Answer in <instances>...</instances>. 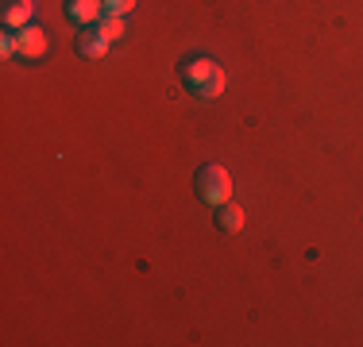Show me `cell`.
Instances as JSON below:
<instances>
[{
    "label": "cell",
    "mask_w": 363,
    "mask_h": 347,
    "mask_svg": "<svg viewBox=\"0 0 363 347\" xmlns=\"http://www.w3.org/2000/svg\"><path fill=\"white\" fill-rule=\"evenodd\" d=\"M0 55H4V58L16 55V35L12 31H4V39H0Z\"/></svg>",
    "instance_id": "10"
},
{
    "label": "cell",
    "mask_w": 363,
    "mask_h": 347,
    "mask_svg": "<svg viewBox=\"0 0 363 347\" xmlns=\"http://www.w3.org/2000/svg\"><path fill=\"white\" fill-rule=\"evenodd\" d=\"M43 50H47V35H43L35 23L16 31V55L20 58H43Z\"/></svg>",
    "instance_id": "6"
},
{
    "label": "cell",
    "mask_w": 363,
    "mask_h": 347,
    "mask_svg": "<svg viewBox=\"0 0 363 347\" xmlns=\"http://www.w3.org/2000/svg\"><path fill=\"white\" fill-rule=\"evenodd\" d=\"M31 16H35V0H4V4H0V23L12 28V31L28 28Z\"/></svg>",
    "instance_id": "4"
},
{
    "label": "cell",
    "mask_w": 363,
    "mask_h": 347,
    "mask_svg": "<svg viewBox=\"0 0 363 347\" xmlns=\"http://www.w3.org/2000/svg\"><path fill=\"white\" fill-rule=\"evenodd\" d=\"M135 8V0H105V12H116V16H128Z\"/></svg>",
    "instance_id": "9"
},
{
    "label": "cell",
    "mask_w": 363,
    "mask_h": 347,
    "mask_svg": "<svg viewBox=\"0 0 363 347\" xmlns=\"http://www.w3.org/2000/svg\"><path fill=\"white\" fill-rule=\"evenodd\" d=\"M182 85H186V93H194L197 101H217L224 93V85H228V77H224V69L213 62V58H189V62L182 66Z\"/></svg>",
    "instance_id": "1"
},
{
    "label": "cell",
    "mask_w": 363,
    "mask_h": 347,
    "mask_svg": "<svg viewBox=\"0 0 363 347\" xmlns=\"http://www.w3.org/2000/svg\"><path fill=\"white\" fill-rule=\"evenodd\" d=\"M194 186H197V197H201L205 205H213V208L228 205V197H232V178H228L224 166H217V162H205V166L197 170Z\"/></svg>",
    "instance_id": "2"
},
{
    "label": "cell",
    "mask_w": 363,
    "mask_h": 347,
    "mask_svg": "<svg viewBox=\"0 0 363 347\" xmlns=\"http://www.w3.org/2000/svg\"><path fill=\"white\" fill-rule=\"evenodd\" d=\"M74 50H77L82 58H89V62H101V58L108 55V39H105L97 28H82V35H77V42H74Z\"/></svg>",
    "instance_id": "5"
},
{
    "label": "cell",
    "mask_w": 363,
    "mask_h": 347,
    "mask_svg": "<svg viewBox=\"0 0 363 347\" xmlns=\"http://www.w3.org/2000/svg\"><path fill=\"white\" fill-rule=\"evenodd\" d=\"M97 31L105 35V39H124V16H116V12H105L101 16V23H97Z\"/></svg>",
    "instance_id": "8"
},
{
    "label": "cell",
    "mask_w": 363,
    "mask_h": 347,
    "mask_svg": "<svg viewBox=\"0 0 363 347\" xmlns=\"http://www.w3.org/2000/svg\"><path fill=\"white\" fill-rule=\"evenodd\" d=\"M66 16L77 28H97L105 16V0H66Z\"/></svg>",
    "instance_id": "3"
},
{
    "label": "cell",
    "mask_w": 363,
    "mask_h": 347,
    "mask_svg": "<svg viewBox=\"0 0 363 347\" xmlns=\"http://www.w3.org/2000/svg\"><path fill=\"white\" fill-rule=\"evenodd\" d=\"M244 224H247L244 208H236V205H220V208H217V228H220V232L236 236V232H244Z\"/></svg>",
    "instance_id": "7"
}]
</instances>
